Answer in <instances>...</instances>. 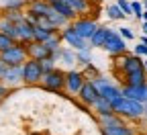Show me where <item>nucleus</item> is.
Segmentation results:
<instances>
[{
	"instance_id": "nucleus-1",
	"label": "nucleus",
	"mask_w": 147,
	"mask_h": 135,
	"mask_svg": "<svg viewBox=\"0 0 147 135\" xmlns=\"http://www.w3.org/2000/svg\"><path fill=\"white\" fill-rule=\"evenodd\" d=\"M115 113L119 117H123V119H139V117L145 115V104L139 102V100L123 96V98L115 104Z\"/></svg>"
},
{
	"instance_id": "nucleus-2",
	"label": "nucleus",
	"mask_w": 147,
	"mask_h": 135,
	"mask_svg": "<svg viewBox=\"0 0 147 135\" xmlns=\"http://www.w3.org/2000/svg\"><path fill=\"white\" fill-rule=\"evenodd\" d=\"M41 86L45 90H51V92H61L65 88V72L59 70V68H53L51 72H45Z\"/></svg>"
},
{
	"instance_id": "nucleus-3",
	"label": "nucleus",
	"mask_w": 147,
	"mask_h": 135,
	"mask_svg": "<svg viewBox=\"0 0 147 135\" xmlns=\"http://www.w3.org/2000/svg\"><path fill=\"white\" fill-rule=\"evenodd\" d=\"M43 68H41V62L39 60H29L23 64V80H25V84H29V86H33V84H41V80H43Z\"/></svg>"
},
{
	"instance_id": "nucleus-4",
	"label": "nucleus",
	"mask_w": 147,
	"mask_h": 135,
	"mask_svg": "<svg viewBox=\"0 0 147 135\" xmlns=\"http://www.w3.org/2000/svg\"><path fill=\"white\" fill-rule=\"evenodd\" d=\"M0 57H2L4 64H8V66H23L29 60V53H27V47L23 43L16 41L12 47H8L6 51L0 53Z\"/></svg>"
},
{
	"instance_id": "nucleus-5",
	"label": "nucleus",
	"mask_w": 147,
	"mask_h": 135,
	"mask_svg": "<svg viewBox=\"0 0 147 135\" xmlns=\"http://www.w3.org/2000/svg\"><path fill=\"white\" fill-rule=\"evenodd\" d=\"M61 41H65L71 49H76V51H80V49H92L90 41H86L71 25H67V27L61 31Z\"/></svg>"
},
{
	"instance_id": "nucleus-6",
	"label": "nucleus",
	"mask_w": 147,
	"mask_h": 135,
	"mask_svg": "<svg viewBox=\"0 0 147 135\" xmlns=\"http://www.w3.org/2000/svg\"><path fill=\"white\" fill-rule=\"evenodd\" d=\"M106 53H110V55H123L125 51H127V43H125V39L119 35V31H115V29H110V33H108V37H106V43H104V47H102Z\"/></svg>"
},
{
	"instance_id": "nucleus-7",
	"label": "nucleus",
	"mask_w": 147,
	"mask_h": 135,
	"mask_svg": "<svg viewBox=\"0 0 147 135\" xmlns=\"http://www.w3.org/2000/svg\"><path fill=\"white\" fill-rule=\"evenodd\" d=\"M71 27L76 29L86 41H90V37L96 33V29L100 27L94 18H88V16H80V18H76V21H71Z\"/></svg>"
},
{
	"instance_id": "nucleus-8",
	"label": "nucleus",
	"mask_w": 147,
	"mask_h": 135,
	"mask_svg": "<svg viewBox=\"0 0 147 135\" xmlns=\"http://www.w3.org/2000/svg\"><path fill=\"white\" fill-rule=\"evenodd\" d=\"M78 98H80V102L86 104V107H94V102L100 98V92H98V88L94 86V82H92V80H86L84 86H82L80 92H78Z\"/></svg>"
},
{
	"instance_id": "nucleus-9",
	"label": "nucleus",
	"mask_w": 147,
	"mask_h": 135,
	"mask_svg": "<svg viewBox=\"0 0 147 135\" xmlns=\"http://www.w3.org/2000/svg\"><path fill=\"white\" fill-rule=\"evenodd\" d=\"M84 82H86V78H84L82 70H74L71 68V70L65 72V90L69 94H78L80 88L84 86Z\"/></svg>"
},
{
	"instance_id": "nucleus-10",
	"label": "nucleus",
	"mask_w": 147,
	"mask_h": 135,
	"mask_svg": "<svg viewBox=\"0 0 147 135\" xmlns=\"http://www.w3.org/2000/svg\"><path fill=\"white\" fill-rule=\"evenodd\" d=\"M119 57V68H121V72L123 74H131V72H137V70H143V60L139 55H135V53H131V55H117Z\"/></svg>"
},
{
	"instance_id": "nucleus-11",
	"label": "nucleus",
	"mask_w": 147,
	"mask_h": 135,
	"mask_svg": "<svg viewBox=\"0 0 147 135\" xmlns=\"http://www.w3.org/2000/svg\"><path fill=\"white\" fill-rule=\"evenodd\" d=\"M123 96H127V98H133V100H139L143 104H147V82L145 84H139V86H129L125 84L121 88Z\"/></svg>"
},
{
	"instance_id": "nucleus-12",
	"label": "nucleus",
	"mask_w": 147,
	"mask_h": 135,
	"mask_svg": "<svg viewBox=\"0 0 147 135\" xmlns=\"http://www.w3.org/2000/svg\"><path fill=\"white\" fill-rule=\"evenodd\" d=\"M2 82H4L8 88H16V86L25 84V80H23V66H8Z\"/></svg>"
},
{
	"instance_id": "nucleus-13",
	"label": "nucleus",
	"mask_w": 147,
	"mask_h": 135,
	"mask_svg": "<svg viewBox=\"0 0 147 135\" xmlns=\"http://www.w3.org/2000/svg\"><path fill=\"white\" fill-rule=\"evenodd\" d=\"M16 31H18V43H23L25 47L33 41V35H35V25L33 23H29L27 18L25 21H21L16 25Z\"/></svg>"
},
{
	"instance_id": "nucleus-14",
	"label": "nucleus",
	"mask_w": 147,
	"mask_h": 135,
	"mask_svg": "<svg viewBox=\"0 0 147 135\" xmlns=\"http://www.w3.org/2000/svg\"><path fill=\"white\" fill-rule=\"evenodd\" d=\"M49 4H51V8L55 10V12H59V14H63L67 21H76L78 18V14H76V10H74L65 0H49Z\"/></svg>"
},
{
	"instance_id": "nucleus-15",
	"label": "nucleus",
	"mask_w": 147,
	"mask_h": 135,
	"mask_svg": "<svg viewBox=\"0 0 147 135\" xmlns=\"http://www.w3.org/2000/svg\"><path fill=\"white\" fill-rule=\"evenodd\" d=\"M27 53H29V57L31 60H45L47 55H51L49 53V49L45 47V43H37V41H31L29 45H27Z\"/></svg>"
},
{
	"instance_id": "nucleus-16",
	"label": "nucleus",
	"mask_w": 147,
	"mask_h": 135,
	"mask_svg": "<svg viewBox=\"0 0 147 135\" xmlns=\"http://www.w3.org/2000/svg\"><path fill=\"white\" fill-rule=\"evenodd\" d=\"M57 62L65 64V66H74L76 64V49H65V47H59L55 53H51Z\"/></svg>"
},
{
	"instance_id": "nucleus-17",
	"label": "nucleus",
	"mask_w": 147,
	"mask_h": 135,
	"mask_svg": "<svg viewBox=\"0 0 147 135\" xmlns=\"http://www.w3.org/2000/svg\"><path fill=\"white\" fill-rule=\"evenodd\" d=\"M102 133H104V135H135V131L129 127L125 121H123V123H117V125L102 127Z\"/></svg>"
},
{
	"instance_id": "nucleus-18",
	"label": "nucleus",
	"mask_w": 147,
	"mask_h": 135,
	"mask_svg": "<svg viewBox=\"0 0 147 135\" xmlns=\"http://www.w3.org/2000/svg\"><path fill=\"white\" fill-rule=\"evenodd\" d=\"M49 10H51L49 0H33V2L29 4V12H33L37 16H47Z\"/></svg>"
},
{
	"instance_id": "nucleus-19",
	"label": "nucleus",
	"mask_w": 147,
	"mask_h": 135,
	"mask_svg": "<svg viewBox=\"0 0 147 135\" xmlns=\"http://www.w3.org/2000/svg\"><path fill=\"white\" fill-rule=\"evenodd\" d=\"M145 82H147L145 68L137 70V72H131V74H125V84H129V86H139V84H145Z\"/></svg>"
},
{
	"instance_id": "nucleus-20",
	"label": "nucleus",
	"mask_w": 147,
	"mask_h": 135,
	"mask_svg": "<svg viewBox=\"0 0 147 135\" xmlns=\"http://www.w3.org/2000/svg\"><path fill=\"white\" fill-rule=\"evenodd\" d=\"M108 33H110V29H108V27H98V29H96V33L90 37V45H92V47H104Z\"/></svg>"
},
{
	"instance_id": "nucleus-21",
	"label": "nucleus",
	"mask_w": 147,
	"mask_h": 135,
	"mask_svg": "<svg viewBox=\"0 0 147 135\" xmlns=\"http://www.w3.org/2000/svg\"><path fill=\"white\" fill-rule=\"evenodd\" d=\"M92 109L98 113V117H102V115H113V113H115V107L110 104V100H106L104 96H100V98L94 102V107H92Z\"/></svg>"
},
{
	"instance_id": "nucleus-22",
	"label": "nucleus",
	"mask_w": 147,
	"mask_h": 135,
	"mask_svg": "<svg viewBox=\"0 0 147 135\" xmlns=\"http://www.w3.org/2000/svg\"><path fill=\"white\" fill-rule=\"evenodd\" d=\"M0 33L8 35L12 41H18V31H16V25H14V23H10V21H6L4 16H2V21H0Z\"/></svg>"
},
{
	"instance_id": "nucleus-23",
	"label": "nucleus",
	"mask_w": 147,
	"mask_h": 135,
	"mask_svg": "<svg viewBox=\"0 0 147 135\" xmlns=\"http://www.w3.org/2000/svg\"><path fill=\"white\" fill-rule=\"evenodd\" d=\"M47 18H49V23H51V25H53L55 29H61V27L65 29V27L69 25V21H67V18H65L63 14H59V12H55L53 8L49 10V14H47Z\"/></svg>"
},
{
	"instance_id": "nucleus-24",
	"label": "nucleus",
	"mask_w": 147,
	"mask_h": 135,
	"mask_svg": "<svg viewBox=\"0 0 147 135\" xmlns=\"http://www.w3.org/2000/svg\"><path fill=\"white\" fill-rule=\"evenodd\" d=\"M65 2L76 10V14H86V12H90V8H92V2L90 0H65Z\"/></svg>"
},
{
	"instance_id": "nucleus-25",
	"label": "nucleus",
	"mask_w": 147,
	"mask_h": 135,
	"mask_svg": "<svg viewBox=\"0 0 147 135\" xmlns=\"http://www.w3.org/2000/svg\"><path fill=\"white\" fill-rule=\"evenodd\" d=\"M106 16L110 18V21H123L127 14L121 10V6H119V4H110V6L106 8Z\"/></svg>"
},
{
	"instance_id": "nucleus-26",
	"label": "nucleus",
	"mask_w": 147,
	"mask_h": 135,
	"mask_svg": "<svg viewBox=\"0 0 147 135\" xmlns=\"http://www.w3.org/2000/svg\"><path fill=\"white\" fill-rule=\"evenodd\" d=\"M45 47L49 49V53H55L59 47H61V35H57V33H53L49 39L45 41Z\"/></svg>"
},
{
	"instance_id": "nucleus-27",
	"label": "nucleus",
	"mask_w": 147,
	"mask_h": 135,
	"mask_svg": "<svg viewBox=\"0 0 147 135\" xmlns=\"http://www.w3.org/2000/svg\"><path fill=\"white\" fill-rule=\"evenodd\" d=\"M98 121H100V127H108V125L123 123V117H119L117 113H113V115H102V117H98Z\"/></svg>"
},
{
	"instance_id": "nucleus-28",
	"label": "nucleus",
	"mask_w": 147,
	"mask_h": 135,
	"mask_svg": "<svg viewBox=\"0 0 147 135\" xmlns=\"http://www.w3.org/2000/svg\"><path fill=\"white\" fill-rule=\"evenodd\" d=\"M53 35V31H49V29H41V27H35V35H33V41H37V43H45L49 37Z\"/></svg>"
},
{
	"instance_id": "nucleus-29",
	"label": "nucleus",
	"mask_w": 147,
	"mask_h": 135,
	"mask_svg": "<svg viewBox=\"0 0 147 135\" xmlns=\"http://www.w3.org/2000/svg\"><path fill=\"white\" fill-rule=\"evenodd\" d=\"M76 62L80 66L92 64V49H80V51H76Z\"/></svg>"
},
{
	"instance_id": "nucleus-30",
	"label": "nucleus",
	"mask_w": 147,
	"mask_h": 135,
	"mask_svg": "<svg viewBox=\"0 0 147 135\" xmlns=\"http://www.w3.org/2000/svg\"><path fill=\"white\" fill-rule=\"evenodd\" d=\"M4 18H6V21H10V23H14V25H18L21 21H25V14H23L21 10L8 8V10H6V14H4Z\"/></svg>"
},
{
	"instance_id": "nucleus-31",
	"label": "nucleus",
	"mask_w": 147,
	"mask_h": 135,
	"mask_svg": "<svg viewBox=\"0 0 147 135\" xmlns=\"http://www.w3.org/2000/svg\"><path fill=\"white\" fill-rule=\"evenodd\" d=\"M82 74H84V78H86V80H94V78H98V76H100V72H98V68H94V64L84 66Z\"/></svg>"
},
{
	"instance_id": "nucleus-32",
	"label": "nucleus",
	"mask_w": 147,
	"mask_h": 135,
	"mask_svg": "<svg viewBox=\"0 0 147 135\" xmlns=\"http://www.w3.org/2000/svg\"><path fill=\"white\" fill-rule=\"evenodd\" d=\"M55 64H57V60H55L53 55H47L45 60H41V68H43V72H51L53 68H57Z\"/></svg>"
},
{
	"instance_id": "nucleus-33",
	"label": "nucleus",
	"mask_w": 147,
	"mask_h": 135,
	"mask_svg": "<svg viewBox=\"0 0 147 135\" xmlns=\"http://www.w3.org/2000/svg\"><path fill=\"white\" fill-rule=\"evenodd\" d=\"M16 41H12L10 39V37L8 35H4V33H0V53H2V51H6L8 47H12Z\"/></svg>"
},
{
	"instance_id": "nucleus-34",
	"label": "nucleus",
	"mask_w": 147,
	"mask_h": 135,
	"mask_svg": "<svg viewBox=\"0 0 147 135\" xmlns=\"http://www.w3.org/2000/svg\"><path fill=\"white\" fill-rule=\"evenodd\" d=\"M117 4L121 6V10L125 14H133V8H131V2H129V0H117Z\"/></svg>"
},
{
	"instance_id": "nucleus-35",
	"label": "nucleus",
	"mask_w": 147,
	"mask_h": 135,
	"mask_svg": "<svg viewBox=\"0 0 147 135\" xmlns=\"http://www.w3.org/2000/svg\"><path fill=\"white\" fill-rule=\"evenodd\" d=\"M119 35L123 37V39H125V41H131V39H133V37H135V35H133V31H131V29H129V27H121V29H119Z\"/></svg>"
},
{
	"instance_id": "nucleus-36",
	"label": "nucleus",
	"mask_w": 147,
	"mask_h": 135,
	"mask_svg": "<svg viewBox=\"0 0 147 135\" xmlns=\"http://www.w3.org/2000/svg\"><path fill=\"white\" fill-rule=\"evenodd\" d=\"M131 8H133V14L143 21V4L141 2H131Z\"/></svg>"
},
{
	"instance_id": "nucleus-37",
	"label": "nucleus",
	"mask_w": 147,
	"mask_h": 135,
	"mask_svg": "<svg viewBox=\"0 0 147 135\" xmlns=\"http://www.w3.org/2000/svg\"><path fill=\"white\" fill-rule=\"evenodd\" d=\"M135 55H139V57L145 55V57H147V45H145V43H137V45H135Z\"/></svg>"
},
{
	"instance_id": "nucleus-38",
	"label": "nucleus",
	"mask_w": 147,
	"mask_h": 135,
	"mask_svg": "<svg viewBox=\"0 0 147 135\" xmlns=\"http://www.w3.org/2000/svg\"><path fill=\"white\" fill-rule=\"evenodd\" d=\"M6 70H8V64H4V60H2V57H0V82H2V78H4Z\"/></svg>"
},
{
	"instance_id": "nucleus-39",
	"label": "nucleus",
	"mask_w": 147,
	"mask_h": 135,
	"mask_svg": "<svg viewBox=\"0 0 147 135\" xmlns=\"http://www.w3.org/2000/svg\"><path fill=\"white\" fill-rule=\"evenodd\" d=\"M8 90H10V88H8V86H6L4 82H0V100H2V98H4V96L8 94Z\"/></svg>"
},
{
	"instance_id": "nucleus-40",
	"label": "nucleus",
	"mask_w": 147,
	"mask_h": 135,
	"mask_svg": "<svg viewBox=\"0 0 147 135\" xmlns=\"http://www.w3.org/2000/svg\"><path fill=\"white\" fill-rule=\"evenodd\" d=\"M23 2H21V0H10V2H8V8H14V10H18V6H21Z\"/></svg>"
},
{
	"instance_id": "nucleus-41",
	"label": "nucleus",
	"mask_w": 147,
	"mask_h": 135,
	"mask_svg": "<svg viewBox=\"0 0 147 135\" xmlns=\"http://www.w3.org/2000/svg\"><path fill=\"white\" fill-rule=\"evenodd\" d=\"M141 27H143V35H147V21H143V25H141Z\"/></svg>"
},
{
	"instance_id": "nucleus-42",
	"label": "nucleus",
	"mask_w": 147,
	"mask_h": 135,
	"mask_svg": "<svg viewBox=\"0 0 147 135\" xmlns=\"http://www.w3.org/2000/svg\"><path fill=\"white\" fill-rule=\"evenodd\" d=\"M143 21H147V10H143Z\"/></svg>"
},
{
	"instance_id": "nucleus-43",
	"label": "nucleus",
	"mask_w": 147,
	"mask_h": 135,
	"mask_svg": "<svg viewBox=\"0 0 147 135\" xmlns=\"http://www.w3.org/2000/svg\"><path fill=\"white\" fill-rule=\"evenodd\" d=\"M143 68H145V72H147V60H145V62H143Z\"/></svg>"
},
{
	"instance_id": "nucleus-44",
	"label": "nucleus",
	"mask_w": 147,
	"mask_h": 135,
	"mask_svg": "<svg viewBox=\"0 0 147 135\" xmlns=\"http://www.w3.org/2000/svg\"><path fill=\"white\" fill-rule=\"evenodd\" d=\"M143 117H147V104H145V115H143Z\"/></svg>"
},
{
	"instance_id": "nucleus-45",
	"label": "nucleus",
	"mask_w": 147,
	"mask_h": 135,
	"mask_svg": "<svg viewBox=\"0 0 147 135\" xmlns=\"http://www.w3.org/2000/svg\"><path fill=\"white\" fill-rule=\"evenodd\" d=\"M143 6H145V10H147V2H145V4H143Z\"/></svg>"
},
{
	"instance_id": "nucleus-46",
	"label": "nucleus",
	"mask_w": 147,
	"mask_h": 135,
	"mask_svg": "<svg viewBox=\"0 0 147 135\" xmlns=\"http://www.w3.org/2000/svg\"><path fill=\"white\" fill-rule=\"evenodd\" d=\"M0 21H2V16H0Z\"/></svg>"
}]
</instances>
